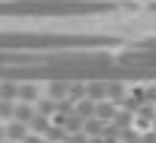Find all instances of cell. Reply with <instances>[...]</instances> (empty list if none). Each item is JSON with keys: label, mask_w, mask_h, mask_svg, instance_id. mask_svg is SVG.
Wrapping results in <instances>:
<instances>
[{"label": "cell", "mask_w": 156, "mask_h": 143, "mask_svg": "<svg viewBox=\"0 0 156 143\" xmlns=\"http://www.w3.org/2000/svg\"><path fill=\"white\" fill-rule=\"evenodd\" d=\"M115 6L102 0H0V16H99Z\"/></svg>", "instance_id": "6da1fadb"}, {"label": "cell", "mask_w": 156, "mask_h": 143, "mask_svg": "<svg viewBox=\"0 0 156 143\" xmlns=\"http://www.w3.org/2000/svg\"><path fill=\"white\" fill-rule=\"evenodd\" d=\"M29 137V124H23V121H10L6 124V140L10 143H23Z\"/></svg>", "instance_id": "7a4b0ae2"}, {"label": "cell", "mask_w": 156, "mask_h": 143, "mask_svg": "<svg viewBox=\"0 0 156 143\" xmlns=\"http://www.w3.org/2000/svg\"><path fill=\"white\" fill-rule=\"evenodd\" d=\"M32 118H35V105L19 102V105H16V121H23V124H32Z\"/></svg>", "instance_id": "3957f363"}, {"label": "cell", "mask_w": 156, "mask_h": 143, "mask_svg": "<svg viewBox=\"0 0 156 143\" xmlns=\"http://www.w3.org/2000/svg\"><path fill=\"white\" fill-rule=\"evenodd\" d=\"M23 143H45V137H38V134H29V137H26Z\"/></svg>", "instance_id": "277c9868"}, {"label": "cell", "mask_w": 156, "mask_h": 143, "mask_svg": "<svg viewBox=\"0 0 156 143\" xmlns=\"http://www.w3.org/2000/svg\"><path fill=\"white\" fill-rule=\"evenodd\" d=\"M0 143H6V124H0Z\"/></svg>", "instance_id": "5b68a950"}, {"label": "cell", "mask_w": 156, "mask_h": 143, "mask_svg": "<svg viewBox=\"0 0 156 143\" xmlns=\"http://www.w3.org/2000/svg\"><path fill=\"white\" fill-rule=\"evenodd\" d=\"M45 143H51V140H45Z\"/></svg>", "instance_id": "8992f818"}, {"label": "cell", "mask_w": 156, "mask_h": 143, "mask_svg": "<svg viewBox=\"0 0 156 143\" xmlns=\"http://www.w3.org/2000/svg\"><path fill=\"white\" fill-rule=\"evenodd\" d=\"M6 143H10V140H6Z\"/></svg>", "instance_id": "52a82bcc"}, {"label": "cell", "mask_w": 156, "mask_h": 143, "mask_svg": "<svg viewBox=\"0 0 156 143\" xmlns=\"http://www.w3.org/2000/svg\"><path fill=\"white\" fill-rule=\"evenodd\" d=\"M153 10H156V6H153Z\"/></svg>", "instance_id": "ba28073f"}]
</instances>
